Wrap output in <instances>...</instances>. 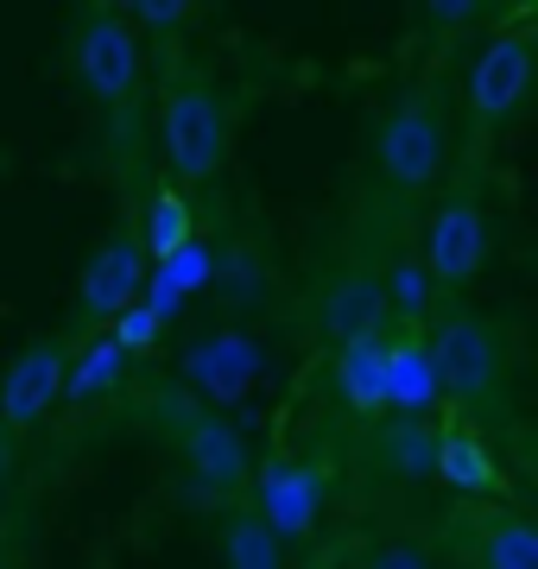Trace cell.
Returning <instances> with one entry per match:
<instances>
[{
	"label": "cell",
	"mask_w": 538,
	"mask_h": 569,
	"mask_svg": "<svg viewBox=\"0 0 538 569\" xmlns=\"http://www.w3.org/2000/svg\"><path fill=\"white\" fill-rule=\"evenodd\" d=\"M373 164L399 197H425L450 171V114L437 96H406L373 127Z\"/></svg>",
	"instance_id": "obj_1"
},
{
	"label": "cell",
	"mask_w": 538,
	"mask_h": 569,
	"mask_svg": "<svg viewBox=\"0 0 538 569\" xmlns=\"http://www.w3.org/2000/svg\"><path fill=\"white\" fill-rule=\"evenodd\" d=\"M159 159L178 183H209L228 159V114L203 77H178L159 102ZM171 183V190H178Z\"/></svg>",
	"instance_id": "obj_2"
},
{
	"label": "cell",
	"mask_w": 538,
	"mask_h": 569,
	"mask_svg": "<svg viewBox=\"0 0 538 569\" xmlns=\"http://www.w3.org/2000/svg\"><path fill=\"white\" fill-rule=\"evenodd\" d=\"M431 342V361H437V387L444 399L456 406H495L500 387H507V348H500V329L476 310H450Z\"/></svg>",
	"instance_id": "obj_3"
},
{
	"label": "cell",
	"mask_w": 538,
	"mask_h": 569,
	"mask_svg": "<svg viewBox=\"0 0 538 569\" xmlns=\"http://www.w3.org/2000/svg\"><path fill=\"white\" fill-rule=\"evenodd\" d=\"M70 70H77V82L96 108H127L140 96L146 44L121 13H89L77 26V44H70Z\"/></svg>",
	"instance_id": "obj_4"
},
{
	"label": "cell",
	"mask_w": 538,
	"mask_h": 569,
	"mask_svg": "<svg viewBox=\"0 0 538 569\" xmlns=\"http://www.w3.org/2000/svg\"><path fill=\"white\" fill-rule=\"evenodd\" d=\"M425 279L437 291H469L481 279V266H488V216H481L476 197H450V203H437V216L425 222Z\"/></svg>",
	"instance_id": "obj_5"
},
{
	"label": "cell",
	"mask_w": 538,
	"mask_h": 569,
	"mask_svg": "<svg viewBox=\"0 0 538 569\" xmlns=\"http://www.w3.org/2000/svg\"><path fill=\"white\" fill-rule=\"evenodd\" d=\"M248 493H253V519H260L279 545H298V538L317 531L323 481H317V468H305L298 456H267V462H253Z\"/></svg>",
	"instance_id": "obj_6"
},
{
	"label": "cell",
	"mask_w": 538,
	"mask_h": 569,
	"mask_svg": "<svg viewBox=\"0 0 538 569\" xmlns=\"http://www.w3.org/2000/svg\"><path fill=\"white\" fill-rule=\"evenodd\" d=\"M532 96V39L526 32H500L476 51L469 77H462V102L476 127H500L507 114H519V102Z\"/></svg>",
	"instance_id": "obj_7"
},
{
	"label": "cell",
	"mask_w": 538,
	"mask_h": 569,
	"mask_svg": "<svg viewBox=\"0 0 538 569\" xmlns=\"http://www.w3.org/2000/svg\"><path fill=\"white\" fill-rule=\"evenodd\" d=\"M178 449H185V468L203 500H235L248 488L253 475L248 443H241V430L228 425L222 411H185L178 418Z\"/></svg>",
	"instance_id": "obj_8"
},
{
	"label": "cell",
	"mask_w": 538,
	"mask_h": 569,
	"mask_svg": "<svg viewBox=\"0 0 538 569\" xmlns=\"http://www.w3.org/2000/svg\"><path fill=\"white\" fill-rule=\"evenodd\" d=\"M260 367H267V355H260V342L248 329H216V336H197L185 348V380L190 392H203L209 406H235L260 380Z\"/></svg>",
	"instance_id": "obj_9"
},
{
	"label": "cell",
	"mask_w": 538,
	"mask_h": 569,
	"mask_svg": "<svg viewBox=\"0 0 538 569\" xmlns=\"http://www.w3.org/2000/svg\"><path fill=\"white\" fill-rule=\"evenodd\" d=\"M63 361L70 355L58 342H32L7 361V373H0V437H20V430H32L44 411L58 406Z\"/></svg>",
	"instance_id": "obj_10"
},
{
	"label": "cell",
	"mask_w": 538,
	"mask_h": 569,
	"mask_svg": "<svg viewBox=\"0 0 538 569\" xmlns=\"http://www.w3.org/2000/svg\"><path fill=\"white\" fill-rule=\"evenodd\" d=\"M140 279H146V253L133 234H108L89 253L83 279H77V310L83 323H114L127 305H140Z\"/></svg>",
	"instance_id": "obj_11"
},
{
	"label": "cell",
	"mask_w": 538,
	"mask_h": 569,
	"mask_svg": "<svg viewBox=\"0 0 538 569\" xmlns=\"http://www.w3.org/2000/svg\"><path fill=\"white\" fill-rule=\"evenodd\" d=\"M437 481L456 493H469V500H507V468H500V456L488 443H481L476 430H437Z\"/></svg>",
	"instance_id": "obj_12"
},
{
	"label": "cell",
	"mask_w": 538,
	"mask_h": 569,
	"mask_svg": "<svg viewBox=\"0 0 538 569\" xmlns=\"http://www.w3.org/2000/svg\"><path fill=\"white\" fill-rule=\"evenodd\" d=\"M437 406H444V387H437L431 342H425L418 329H406V336H393V348H387V411L425 418V411H437Z\"/></svg>",
	"instance_id": "obj_13"
},
{
	"label": "cell",
	"mask_w": 538,
	"mask_h": 569,
	"mask_svg": "<svg viewBox=\"0 0 538 569\" xmlns=\"http://www.w3.org/2000/svg\"><path fill=\"white\" fill-rule=\"evenodd\" d=\"M387 348H393L387 329H368V336L336 348V399L361 418L387 411Z\"/></svg>",
	"instance_id": "obj_14"
},
{
	"label": "cell",
	"mask_w": 538,
	"mask_h": 569,
	"mask_svg": "<svg viewBox=\"0 0 538 569\" xmlns=\"http://www.w3.org/2000/svg\"><path fill=\"white\" fill-rule=\"evenodd\" d=\"M209 272H216V253H209L203 241L178 247L171 260L146 266V279H140V305L152 310L159 323H171V317H185V305L197 298V291H209Z\"/></svg>",
	"instance_id": "obj_15"
},
{
	"label": "cell",
	"mask_w": 538,
	"mask_h": 569,
	"mask_svg": "<svg viewBox=\"0 0 538 569\" xmlns=\"http://www.w3.org/2000/svg\"><path fill=\"white\" fill-rule=\"evenodd\" d=\"M368 329H387V305H380V279L373 272H342V279L323 291L317 305V336H330L336 348L368 336Z\"/></svg>",
	"instance_id": "obj_16"
},
{
	"label": "cell",
	"mask_w": 538,
	"mask_h": 569,
	"mask_svg": "<svg viewBox=\"0 0 538 569\" xmlns=\"http://www.w3.org/2000/svg\"><path fill=\"white\" fill-rule=\"evenodd\" d=\"M140 253H146V266H159V260H171L178 247H190L197 241V203H190V190H152L146 197V216H140Z\"/></svg>",
	"instance_id": "obj_17"
},
{
	"label": "cell",
	"mask_w": 538,
	"mask_h": 569,
	"mask_svg": "<svg viewBox=\"0 0 538 569\" xmlns=\"http://www.w3.org/2000/svg\"><path fill=\"white\" fill-rule=\"evenodd\" d=\"M121 380H127V355L102 329V336H89V342L63 361V392L58 399H70V406H96V399H108Z\"/></svg>",
	"instance_id": "obj_18"
},
{
	"label": "cell",
	"mask_w": 538,
	"mask_h": 569,
	"mask_svg": "<svg viewBox=\"0 0 538 569\" xmlns=\"http://www.w3.org/2000/svg\"><path fill=\"white\" fill-rule=\"evenodd\" d=\"M222 569H286V545L253 519V507L222 512Z\"/></svg>",
	"instance_id": "obj_19"
},
{
	"label": "cell",
	"mask_w": 538,
	"mask_h": 569,
	"mask_svg": "<svg viewBox=\"0 0 538 569\" xmlns=\"http://www.w3.org/2000/svg\"><path fill=\"white\" fill-rule=\"evenodd\" d=\"M481 569H538V526L526 512H495L481 526Z\"/></svg>",
	"instance_id": "obj_20"
},
{
	"label": "cell",
	"mask_w": 538,
	"mask_h": 569,
	"mask_svg": "<svg viewBox=\"0 0 538 569\" xmlns=\"http://www.w3.org/2000/svg\"><path fill=\"white\" fill-rule=\"evenodd\" d=\"M380 305L393 310L406 329H418L437 310V284L425 279V266L418 260H393L387 272H380Z\"/></svg>",
	"instance_id": "obj_21"
},
{
	"label": "cell",
	"mask_w": 538,
	"mask_h": 569,
	"mask_svg": "<svg viewBox=\"0 0 538 569\" xmlns=\"http://www.w3.org/2000/svg\"><path fill=\"white\" fill-rule=\"evenodd\" d=\"M387 468L399 481H437V430L425 418H399L387 430Z\"/></svg>",
	"instance_id": "obj_22"
},
{
	"label": "cell",
	"mask_w": 538,
	"mask_h": 569,
	"mask_svg": "<svg viewBox=\"0 0 538 569\" xmlns=\"http://www.w3.org/2000/svg\"><path fill=\"white\" fill-rule=\"evenodd\" d=\"M209 284L222 291L228 305H260V298H267V272H260L253 253H228V260H216Z\"/></svg>",
	"instance_id": "obj_23"
},
{
	"label": "cell",
	"mask_w": 538,
	"mask_h": 569,
	"mask_svg": "<svg viewBox=\"0 0 538 569\" xmlns=\"http://www.w3.org/2000/svg\"><path fill=\"white\" fill-rule=\"evenodd\" d=\"M108 336H114V348H121L127 361H133V355H146V348H159V336H166V323H159V317H152L146 305H127L121 317L108 323Z\"/></svg>",
	"instance_id": "obj_24"
},
{
	"label": "cell",
	"mask_w": 538,
	"mask_h": 569,
	"mask_svg": "<svg viewBox=\"0 0 538 569\" xmlns=\"http://www.w3.org/2000/svg\"><path fill=\"white\" fill-rule=\"evenodd\" d=\"M368 569H437L431 557H425V545H412V538H399V545H380L368 557Z\"/></svg>",
	"instance_id": "obj_25"
},
{
	"label": "cell",
	"mask_w": 538,
	"mask_h": 569,
	"mask_svg": "<svg viewBox=\"0 0 538 569\" xmlns=\"http://www.w3.org/2000/svg\"><path fill=\"white\" fill-rule=\"evenodd\" d=\"M127 26H190V7L185 0H133Z\"/></svg>",
	"instance_id": "obj_26"
},
{
	"label": "cell",
	"mask_w": 538,
	"mask_h": 569,
	"mask_svg": "<svg viewBox=\"0 0 538 569\" xmlns=\"http://www.w3.org/2000/svg\"><path fill=\"white\" fill-rule=\"evenodd\" d=\"M456 20H476V7L469 0H437L431 7V26H456Z\"/></svg>",
	"instance_id": "obj_27"
},
{
	"label": "cell",
	"mask_w": 538,
	"mask_h": 569,
	"mask_svg": "<svg viewBox=\"0 0 538 569\" xmlns=\"http://www.w3.org/2000/svg\"><path fill=\"white\" fill-rule=\"evenodd\" d=\"M7 475H13V437H0V488H7Z\"/></svg>",
	"instance_id": "obj_28"
},
{
	"label": "cell",
	"mask_w": 538,
	"mask_h": 569,
	"mask_svg": "<svg viewBox=\"0 0 538 569\" xmlns=\"http://www.w3.org/2000/svg\"><path fill=\"white\" fill-rule=\"evenodd\" d=\"M0 569H13V557H0Z\"/></svg>",
	"instance_id": "obj_29"
}]
</instances>
